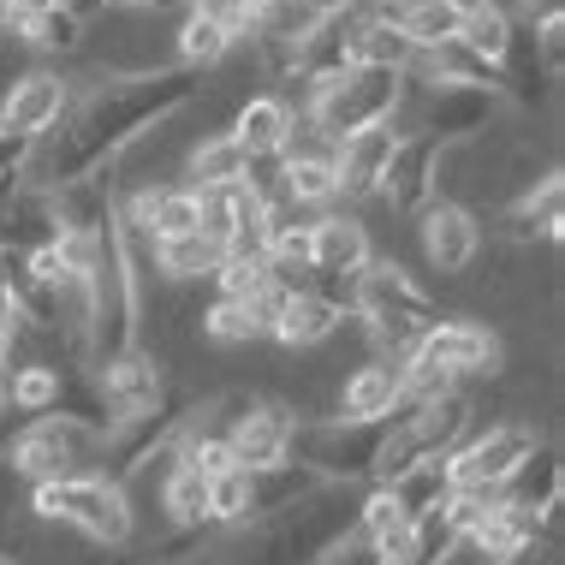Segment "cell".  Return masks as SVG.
Instances as JSON below:
<instances>
[{"label":"cell","mask_w":565,"mask_h":565,"mask_svg":"<svg viewBox=\"0 0 565 565\" xmlns=\"http://www.w3.org/2000/svg\"><path fill=\"white\" fill-rule=\"evenodd\" d=\"M60 7H66V12H78V19L89 24V19H96V12H102V7H108V0H60Z\"/></svg>","instance_id":"cell-40"},{"label":"cell","mask_w":565,"mask_h":565,"mask_svg":"<svg viewBox=\"0 0 565 565\" xmlns=\"http://www.w3.org/2000/svg\"><path fill=\"white\" fill-rule=\"evenodd\" d=\"M500 114L494 89H470V84H429L423 78V102H417V131L435 143H465L482 137Z\"/></svg>","instance_id":"cell-12"},{"label":"cell","mask_w":565,"mask_h":565,"mask_svg":"<svg viewBox=\"0 0 565 565\" xmlns=\"http://www.w3.org/2000/svg\"><path fill=\"white\" fill-rule=\"evenodd\" d=\"M440 161H447V143H435V137H423V131H399L393 161H387V173H381V196H387L399 215H423L440 196Z\"/></svg>","instance_id":"cell-13"},{"label":"cell","mask_w":565,"mask_h":565,"mask_svg":"<svg viewBox=\"0 0 565 565\" xmlns=\"http://www.w3.org/2000/svg\"><path fill=\"white\" fill-rule=\"evenodd\" d=\"M30 512L84 530V536L102 542V547H126L137 536L131 494H126V482L108 477V470H78V477L30 482Z\"/></svg>","instance_id":"cell-4"},{"label":"cell","mask_w":565,"mask_h":565,"mask_svg":"<svg viewBox=\"0 0 565 565\" xmlns=\"http://www.w3.org/2000/svg\"><path fill=\"white\" fill-rule=\"evenodd\" d=\"M292 429L298 417L286 405H268V399H226V447L244 470H268V465H286L292 452Z\"/></svg>","instance_id":"cell-11"},{"label":"cell","mask_w":565,"mask_h":565,"mask_svg":"<svg viewBox=\"0 0 565 565\" xmlns=\"http://www.w3.org/2000/svg\"><path fill=\"white\" fill-rule=\"evenodd\" d=\"M423 250H429V263L440 274H465L477 263L482 250V226L470 215L465 203H447V196H435L429 209H423Z\"/></svg>","instance_id":"cell-15"},{"label":"cell","mask_w":565,"mask_h":565,"mask_svg":"<svg viewBox=\"0 0 565 565\" xmlns=\"http://www.w3.org/2000/svg\"><path fill=\"white\" fill-rule=\"evenodd\" d=\"M500 226H507V238H547L554 244L565 233V185L559 173H542L530 191H518L507 209H500Z\"/></svg>","instance_id":"cell-21"},{"label":"cell","mask_w":565,"mask_h":565,"mask_svg":"<svg viewBox=\"0 0 565 565\" xmlns=\"http://www.w3.org/2000/svg\"><path fill=\"white\" fill-rule=\"evenodd\" d=\"M244 173H250V156H244L226 131L209 137V143L191 156V179H196V185H244Z\"/></svg>","instance_id":"cell-32"},{"label":"cell","mask_w":565,"mask_h":565,"mask_svg":"<svg viewBox=\"0 0 565 565\" xmlns=\"http://www.w3.org/2000/svg\"><path fill=\"white\" fill-rule=\"evenodd\" d=\"M196 89H203V72H185L173 60V66H149V72H131V78L96 84L84 102H66L60 131L42 137V149H36L42 173H49V179H36V185L66 191V185L96 179L114 156H126L137 137H149L179 108H191Z\"/></svg>","instance_id":"cell-1"},{"label":"cell","mask_w":565,"mask_h":565,"mask_svg":"<svg viewBox=\"0 0 565 565\" xmlns=\"http://www.w3.org/2000/svg\"><path fill=\"white\" fill-rule=\"evenodd\" d=\"M375 488H387V500L405 512V524H417V530L452 507V470H447V458L411 465V470H399V477H387V482H375Z\"/></svg>","instance_id":"cell-20"},{"label":"cell","mask_w":565,"mask_h":565,"mask_svg":"<svg viewBox=\"0 0 565 565\" xmlns=\"http://www.w3.org/2000/svg\"><path fill=\"white\" fill-rule=\"evenodd\" d=\"M363 0H310V12L316 19H340V12H358Z\"/></svg>","instance_id":"cell-39"},{"label":"cell","mask_w":565,"mask_h":565,"mask_svg":"<svg viewBox=\"0 0 565 565\" xmlns=\"http://www.w3.org/2000/svg\"><path fill=\"white\" fill-rule=\"evenodd\" d=\"M470 0H399L387 7V19L399 24V36L411 42L417 54L440 49V42H458V24H465Z\"/></svg>","instance_id":"cell-24"},{"label":"cell","mask_w":565,"mask_h":565,"mask_svg":"<svg viewBox=\"0 0 565 565\" xmlns=\"http://www.w3.org/2000/svg\"><path fill=\"white\" fill-rule=\"evenodd\" d=\"M96 393H102V405H108V417L119 429V423L143 417V411H156L167 399V381H161V363L137 345V351H119V358L96 363Z\"/></svg>","instance_id":"cell-14"},{"label":"cell","mask_w":565,"mask_h":565,"mask_svg":"<svg viewBox=\"0 0 565 565\" xmlns=\"http://www.w3.org/2000/svg\"><path fill=\"white\" fill-rule=\"evenodd\" d=\"M393 435V417H322V423H298L292 429V465H303L316 482L333 488H375L381 447Z\"/></svg>","instance_id":"cell-3"},{"label":"cell","mask_w":565,"mask_h":565,"mask_svg":"<svg viewBox=\"0 0 565 565\" xmlns=\"http://www.w3.org/2000/svg\"><path fill=\"white\" fill-rule=\"evenodd\" d=\"M370 263H375V250H370L363 221H351V215L310 221V268H316V286H310V292H328L333 303H345L351 280H358Z\"/></svg>","instance_id":"cell-10"},{"label":"cell","mask_w":565,"mask_h":565,"mask_svg":"<svg viewBox=\"0 0 565 565\" xmlns=\"http://www.w3.org/2000/svg\"><path fill=\"white\" fill-rule=\"evenodd\" d=\"M351 66H381V72L411 78L417 49L399 36V24H393L387 12H370V19H358V30H351Z\"/></svg>","instance_id":"cell-26"},{"label":"cell","mask_w":565,"mask_h":565,"mask_svg":"<svg viewBox=\"0 0 565 565\" xmlns=\"http://www.w3.org/2000/svg\"><path fill=\"white\" fill-rule=\"evenodd\" d=\"M345 316H358L381 358H405V351L440 322V303L429 298V286H423L417 274H405L399 263H370L351 280Z\"/></svg>","instance_id":"cell-2"},{"label":"cell","mask_w":565,"mask_h":565,"mask_svg":"<svg viewBox=\"0 0 565 565\" xmlns=\"http://www.w3.org/2000/svg\"><path fill=\"white\" fill-rule=\"evenodd\" d=\"M500 370V340L477 322H440L423 333L417 345L399 358L405 375V405L411 399H435V393H452L458 375H494Z\"/></svg>","instance_id":"cell-6"},{"label":"cell","mask_w":565,"mask_h":565,"mask_svg":"<svg viewBox=\"0 0 565 565\" xmlns=\"http://www.w3.org/2000/svg\"><path fill=\"white\" fill-rule=\"evenodd\" d=\"M452 542H458V530H452V518L440 512V518H429V524L417 530V542H411L393 565H440V559L452 554Z\"/></svg>","instance_id":"cell-35"},{"label":"cell","mask_w":565,"mask_h":565,"mask_svg":"<svg viewBox=\"0 0 565 565\" xmlns=\"http://www.w3.org/2000/svg\"><path fill=\"white\" fill-rule=\"evenodd\" d=\"M375 7H381V12H387V7H399V0H375Z\"/></svg>","instance_id":"cell-43"},{"label":"cell","mask_w":565,"mask_h":565,"mask_svg":"<svg viewBox=\"0 0 565 565\" xmlns=\"http://www.w3.org/2000/svg\"><path fill=\"white\" fill-rule=\"evenodd\" d=\"M185 12H203V19H215L221 30H233V36L250 30V19H244V0H191Z\"/></svg>","instance_id":"cell-36"},{"label":"cell","mask_w":565,"mask_h":565,"mask_svg":"<svg viewBox=\"0 0 565 565\" xmlns=\"http://www.w3.org/2000/svg\"><path fill=\"white\" fill-rule=\"evenodd\" d=\"M292 131H298L292 102H286V96H256V102H244V114L233 119V131H226V137H233L250 161H263V156H280V149L292 143Z\"/></svg>","instance_id":"cell-22"},{"label":"cell","mask_w":565,"mask_h":565,"mask_svg":"<svg viewBox=\"0 0 565 565\" xmlns=\"http://www.w3.org/2000/svg\"><path fill=\"white\" fill-rule=\"evenodd\" d=\"M209 524L215 530L250 524V470L244 465H226L221 477H209Z\"/></svg>","instance_id":"cell-30"},{"label":"cell","mask_w":565,"mask_h":565,"mask_svg":"<svg viewBox=\"0 0 565 565\" xmlns=\"http://www.w3.org/2000/svg\"><path fill=\"white\" fill-rule=\"evenodd\" d=\"M470 435V399L465 393H435V399H411L393 411V435L381 447V470L375 482L399 477L411 465H429V458H452V447Z\"/></svg>","instance_id":"cell-7"},{"label":"cell","mask_w":565,"mask_h":565,"mask_svg":"<svg viewBox=\"0 0 565 565\" xmlns=\"http://www.w3.org/2000/svg\"><path fill=\"white\" fill-rule=\"evenodd\" d=\"M233 42H238L233 30H221L215 19H203V12H185V24H179V66L203 72V66H215Z\"/></svg>","instance_id":"cell-31"},{"label":"cell","mask_w":565,"mask_h":565,"mask_svg":"<svg viewBox=\"0 0 565 565\" xmlns=\"http://www.w3.org/2000/svg\"><path fill=\"white\" fill-rule=\"evenodd\" d=\"M268 7H274V0H244V19L256 24V19H263V12H268Z\"/></svg>","instance_id":"cell-42"},{"label":"cell","mask_w":565,"mask_h":565,"mask_svg":"<svg viewBox=\"0 0 565 565\" xmlns=\"http://www.w3.org/2000/svg\"><path fill=\"white\" fill-rule=\"evenodd\" d=\"M542 440L530 423H494L488 435L477 440H458L447 470H452V494H500L518 470H524V458L536 452Z\"/></svg>","instance_id":"cell-9"},{"label":"cell","mask_w":565,"mask_h":565,"mask_svg":"<svg viewBox=\"0 0 565 565\" xmlns=\"http://www.w3.org/2000/svg\"><path fill=\"white\" fill-rule=\"evenodd\" d=\"M131 238L161 244V238H185L196 233V191L191 185H161V191H137L126 209H119Z\"/></svg>","instance_id":"cell-16"},{"label":"cell","mask_w":565,"mask_h":565,"mask_svg":"<svg viewBox=\"0 0 565 565\" xmlns=\"http://www.w3.org/2000/svg\"><path fill=\"white\" fill-rule=\"evenodd\" d=\"M0 565H19V559H12V554H0Z\"/></svg>","instance_id":"cell-44"},{"label":"cell","mask_w":565,"mask_h":565,"mask_svg":"<svg viewBox=\"0 0 565 565\" xmlns=\"http://www.w3.org/2000/svg\"><path fill=\"white\" fill-rule=\"evenodd\" d=\"M78 36H84V19H78V12H66L60 0H54V7H42L36 19H30V30H24V42H36L42 54L78 49Z\"/></svg>","instance_id":"cell-33"},{"label":"cell","mask_w":565,"mask_h":565,"mask_svg":"<svg viewBox=\"0 0 565 565\" xmlns=\"http://www.w3.org/2000/svg\"><path fill=\"white\" fill-rule=\"evenodd\" d=\"M316 488H322V482H316L303 465H292V458H286V465H268V470H250V524H268V518L292 512L298 500L316 494ZM250 524H244V530H250Z\"/></svg>","instance_id":"cell-25"},{"label":"cell","mask_w":565,"mask_h":565,"mask_svg":"<svg viewBox=\"0 0 565 565\" xmlns=\"http://www.w3.org/2000/svg\"><path fill=\"white\" fill-rule=\"evenodd\" d=\"M108 7H137V12H185L191 0H108Z\"/></svg>","instance_id":"cell-38"},{"label":"cell","mask_w":565,"mask_h":565,"mask_svg":"<svg viewBox=\"0 0 565 565\" xmlns=\"http://www.w3.org/2000/svg\"><path fill=\"white\" fill-rule=\"evenodd\" d=\"M512 565H559V559H554V547H536V554H524V559H512Z\"/></svg>","instance_id":"cell-41"},{"label":"cell","mask_w":565,"mask_h":565,"mask_svg":"<svg viewBox=\"0 0 565 565\" xmlns=\"http://www.w3.org/2000/svg\"><path fill=\"white\" fill-rule=\"evenodd\" d=\"M340 322H345V303H333L328 292H280L274 298V316H268V340L322 345Z\"/></svg>","instance_id":"cell-19"},{"label":"cell","mask_w":565,"mask_h":565,"mask_svg":"<svg viewBox=\"0 0 565 565\" xmlns=\"http://www.w3.org/2000/svg\"><path fill=\"white\" fill-rule=\"evenodd\" d=\"M102 447H108V440L96 429H84V423H72V417H30L7 447V470L24 482L78 477L89 458H102Z\"/></svg>","instance_id":"cell-8"},{"label":"cell","mask_w":565,"mask_h":565,"mask_svg":"<svg viewBox=\"0 0 565 565\" xmlns=\"http://www.w3.org/2000/svg\"><path fill=\"white\" fill-rule=\"evenodd\" d=\"M393 143L399 131L393 126H375V131H358L345 143H333V179H340V196L363 203V196H381V173L393 161Z\"/></svg>","instance_id":"cell-18"},{"label":"cell","mask_w":565,"mask_h":565,"mask_svg":"<svg viewBox=\"0 0 565 565\" xmlns=\"http://www.w3.org/2000/svg\"><path fill=\"white\" fill-rule=\"evenodd\" d=\"M274 286L263 298H215L209 303V316H203V328H209V340H221V345H250V340H268V316H274Z\"/></svg>","instance_id":"cell-27"},{"label":"cell","mask_w":565,"mask_h":565,"mask_svg":"<svg viewBox=\"0 0 565 565\" xmlns=\"http://www.w3.org/2000/svg\"><path fill=\"white\" fill-rule=\"evenodd\" d=\"M161 512H167V524H173V530H215V524H209V477H196L191 465L167 458Z\"/></svg>","instance_id":"cell-28"},{"label":"cell","mask_w":565,"mask_h":565,"mask_svg":"<svg viewBox=\"0 0 565 565\" xmlns=\"http://www.w3.org/2000/svg\"><path fill=\"white\" fill-rule=\"evenodd\" d=\"M405 102V78L381 66H345L333 78L310 84V131H322V143H345L358 131L393 126Z\"/></svg>","instance_id":"cell-5"},{"label":"cell","mask_w":565,"mask_h":565,"mask_svg":"<svg viewBox=\"0 0 565 565\" xmlns=\"http://www.w3.org/2000/svg\"><path fill=\"white\" fill-rule=\"evenodd\" d=\"M36 137H19V131H0V209H7V196L24 185V173L36 167Z\"/></svg>","instance_id":"cell-34"},{"label":"cell","mask_w":565,"mask_h":565,"mask_svg":"<svg viewBox=\"0 0 565 565\" xmlns=\"http://www.w3.org/2000/svg\"><path fill=\"white\" fill-rule=\"evenodd\" d=\"M405 405V375H399V358H375L363 370H351L345 381V399H340V417H393Z\"/></svg>","instance_id":"cell-23"},{"label":"cell","mask_w":565,"mask_h":565,"mask_svg":"<svg viewBox=\"0 0 565 565\" xmlns=\"http://www.w3.org/2000/svg\"><path fill=\"white\" fill-rule=\"evenodd\" d=\"M126 238H131V233H126ZM131 244H137V238H131ZM149 250H156V268L173 274V280H203V274L221 268V244H209L203 233L161 238V244H149Z\"/></svg>","instance_id":"cell-29"},{"label":"cell","mask_w":565,"mask_h":565,"mask_svg":"<svg viewBox=\"0 0 565 565\" xmlns=\"http://www.w3.org/2000/svg\"><path fill=\"white\" fill-rule=\"evenodd\" d=\"M42 7H54V0H0V36H24Z\"/></svg>","instance_id":"cell-37"},{"label":"cell","mask_w":565,"mask_h":565,"mask_svg":"<svg viewBox=\"0 0 565 565\" xmlns=\"http://www.w3.org/2000/svg\"><path fill=\"white\" fill-rule=\"evenodd\" d=\"M66 78H54V72H30L7 89V102H0V131H19V137H49L60 126V114H66Z\"/></svg>","instance_id":"cell-17"}]
</instances>
